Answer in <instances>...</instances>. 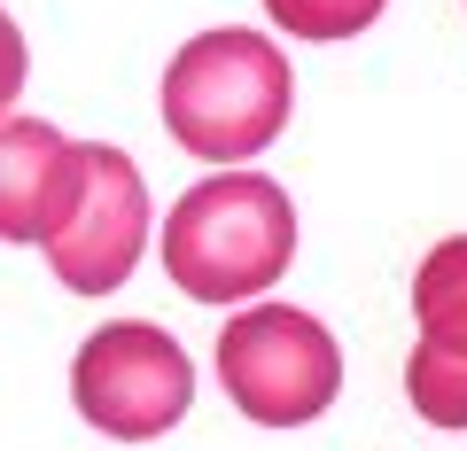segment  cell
Returning <instances> with one entry per match:
<instances>
[{
  "instance_id": "cell-3",
  "label": "cell",
  "mask_w": 467,
  "mask_h": 451,
  "mask_svg": "<svg viewBox=\"0 0 467 451\" xmlns=\"http://www.w3.org/2000/svg\"><path fill=\"white\" fill-rule=\"evenodd\" d=\"M218 389L257 428H304L343 397V351L296 303H250L218 327Z\"/></svg>"
},
{
  "instance_id": "cell-9",
  "label": "cell",
  "mask_w": 467,
  "mask_h": 451,
  "mask_svg": "<svg viewBox=\"0 0 467 451\" xmlns=\"http://www.w3.org/2000/svg\"><path fill=\"white\" fill-rule=\"evenodd\" d=\"M389 0H265V16L288 39H358Z\"/></svg>"
},
{
  "instance_id": "cell-8",
  "label": "cell",
  "mask_w": 467,
  "mask_h": 451,
  "mask_svg": "<svg viewBox=\"0 0 467 451\" xmlns=\"http://www.w3.org/2000/svg\"><path fill=\"white\" fill-rule=\"evenodd\" d=\"M405 397L429 428H467V358H405Z\"/></svg>"
},
{
  "instance_id": "cell-5",
  "label": "cell",
  "mask_w": 467,
  "mask_h": 451,
  "mask_svg": "<svg viewBox=\"0 0 467 451\" xmlns=\"http://www.w3.org/2000/svg\"><path fill=\"white\" fill-rule=\"evenodd\" d=\"M149 226L156 218H149V179H140V164L125 149H109V140H86V187H78V202H70V218L39 241V257L55 265V281H63L70 296H109V288H125V272L140 265Z\"/></svg>"
},
{
  "instance_id": "cell-7",
  "label": "cell",
  "mask_w": 467,
  "mask_h": 451,
  "mask_svg": "<svg viewBox=\"0 0 467 451\" xmlns=\"http://www.w3.org/2000/svg\"><path fill=\"white\" fill-rule=\"evenodd\" d=\"M413 327L420 343L413 351L429 358H467V234L436 241L413 272Z\"/></svg>"
},
{
  "instance_id": "cell-1",
  "label": "cell",
  "mask_w": 467,
  "mask_h": 451,
  "mask_svg": "<svg viewBox=\"0 0 467 451\" xmlns=\"http://www.w3.org/2000/svg\"><path fill=\"white\" fill-rule=\"evenodd\" d=\"M156 109H164V133L180 140L187 156L234 171L265 156L273 140L288 133V109H296V70L273 47L265 32H195L180 55L164 63V86H156Z\"/></svg>"
},
{
  "instance_id": "cell-4",
  "label": "cell",
  "mask_w": 467,
  "mask_h": 451,
  "mask_svg": "<svg viewBox=\"0 0 467 451\" xmlns=\"http://www.w3.org/2000/svg\"><path fill=\"white\" fill-rule=\"evenodd\" d=\"M70 405L86 428L117 436V444H156L195 405V366H187L180 334H164L156 319H117V327H94L78 343Z\"/></svg>"
},
{
  "instance_id": "cell-2",
  "label": "cell",
  "mask_w": 467,
  "mask_h": 451,
  "mask_svg": "<svg viewBox=\"0 0 467 451\" xmlns=\"http://www.w3.org/2000/svg\"><path fill=\"white\" fill-rule=\"evenodd\" d=\"M296 265V202L265 171H211L164 218V272L195 303H250Z\"/></svg>"
},
{
  "instance_id": "cell-10",
  "label": "cell",
  "mask_w": 467,
  "mask_h": 451,
  "mask_svg": "<svg viewBox=\"0 0 467 451\" xmlns=\"http://www.w3.org/2000/svg\"><path fill=\"white\" fill-rule=\"evenodd\" d=\"M24 70H32V47H24V32H16V16L0 8V118L16 109V94H24Z\"/></svg>"
},
{
  "instance_id": "cell-6",
  "label": "cell",
  "mask_w": 467,
  "mask_h": 451,
  "mask_svg": "<svg viewBox=\"0 0 467 451\" xmlns=\"http://www.w3.org/2000/svg\"><path fill=\"white\" fill-rule=\"evenodd\" d=\"M86 187V140L47 118H0V241H47Z\"/></svg>"
}]
</instances>
